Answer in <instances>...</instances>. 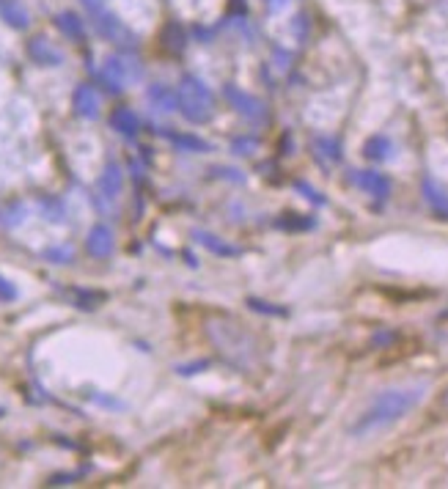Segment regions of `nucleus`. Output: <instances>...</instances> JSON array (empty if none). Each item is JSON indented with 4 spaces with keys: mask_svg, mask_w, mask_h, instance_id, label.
<instances>
[{
    "mask_svg": "<svg viewBox=\"0 0 448 489\" xmlns=\"http://www.w3.org/2000/svg\"><path fill=\"white\" fill-rule=\"evenodd\" d=\"M176 100H179V107H182V116L193 124H206L215 113V100H212L209 85L201 82L198 77H193V75L182 77Z\"/></svg>",
    "mask_w": 448,
    "mask_h": 489,
    "instance_id": "1",
    "label": "nucleus"
},
{
    "mask_svg": "<svg viewBox=\"0 0 448 489\" xmlns=\"http://www.w3.org/2000/svg\"><path fill=\"white\" fill-rule=\"evenodd\" d=\"M102 82L107 85L110 94H119L127 85L141 80V63L129 55H110L107 61L102 63V72H100Z\"/></svg>",
    "mask_w": 448,
    "mask_h": 489,
    "instance_id": "2",
    "label": "nucleus"
},
{
    "mask_svg": "<svg viewBox=\"0 0 448 489\" xmlns=\"http://www.w3.org/2000/svg\"><path fill=\"white\" fill-rule=\"evenodd\" d=\"M94 28H97V33L100 36H105L107 41H113V44H119V47H135V33L124 25V20H119L113 11H102V9H97L94 11Z\"/></svg>",
    "mask_w": 448,
    "mask_h": 489,
    "instance_id": "3",
    "label": "nucleus"
},
{
    "mask_svg": "<svg viewBox=\"0 0 448 489\" xmlns=\"http://www.w3.org/2000/svg\"><path fill=\"white\" fill-rule=\"evenodd\" d=\"M113 247H116V237H113V231H110L107 225L97 223L91 231H88V237H85V250H88L94 259H107V256L113 253Z\"/></svg>",
    "mask_w": 448,
    "mask_h": 489,
    "instance_id": "4",
    "label": "nucleus"
},
{
    "mask_svg": "<svg viewBox=\"0 0 448 489\" xmlns=\"http://www.w3.org/2000/svg\"><path fill=\"white\" fill-rule=\"evenodd\" d=\"M28 55L39 66H61L63 63V53L53 41L44 39V36H36V39L28 41Z\"/></svg>",
    "mask_w": 448,
    "mask_h": 489,
    "instance_id": "5",
    "label": "nucleus"
},
{
    "mask_svg": "<svg viewBox=\"0 0 448 489\" xmlns=\"http://www.w3.org/2000/svg\"><path fill=\"white\" fill-rule=\"evenodd\" d=\"M72 104H75V113L82 116V119H97L100 116V94H97L94 85H78Z\"/></svg>",
    "mask_w": 448,
    "mask_h": 489,
    "instance_id": "6",
    "label": "nucleus"
},
{
    "mask_svg": "<svg viewBox=\"0 0 448 489\" xmlns=\"http://www.w3.org/2000/svg\"><path fill=\"white\" fill-rule=\"evenodd\" d=\"M0 17L14 31H28L31 28V11L20 0H0Z\"/></svg>",
    "mask_w": 448,
    "mask_h": 489,
    "instance_id": "7",
    "label": "nucleus"
},
{
    "mask_svg": "<svg viewBox=\"0 0 448 489\" xmlns=\"http://www.w3.org/2000/svg\"><path fill=\"white\" fill-rule=\"evenodd\" d=\"M110 127H113L119 135H124V138H135V135L141 132V119H138L135 110H129V107H116V110L110 113Z\"/></svg>",
    "mask_w": 448,
    "mask_h": 489,
    "instance_id": "8",
    "label": "nucleus"
},
{
    "mask_svg": "<svg viewBox=\"0 0 448 489\" xmlns=\"http://www.w3.org/2000/svg\"><path fill=\"white\" fill-rule=\"evenodd\" d=\"M146 100L151 102V107H154V110H160V113H174V110L179 107L176 91H171L168 85H160V82L149 85V91H146Z\"/></svg>",
    "mask_w": 448,
    "mask_h": 489,
    "instance_id": "9",
    "label": "nucleus"
},
{
    "mask_svg": "<svg viewBox=\"0 0 448 489\" xmlns=\"http://www.w3.org/2000/svg\"><path fill=\"white\" fill-rule=\"evenodd\" d=\"M122 168L116 163H107L102 171V176H100V193H102L107 201H116L119 198V193H122Z\"/></svg>",
    "mask_w": 448,
    "mask_h": 489,
    "instance_id": "10",
    "label": "nucleus"
},
{
    "mask_svg": "<svg viewBox=\"0 0 448 489\" xmlns=\"http://www.w3.org/2000/svg\"><path fill=\"white\" fill-rule=\"evenodd\" d=\"M55 28L61 31L66 39L72 41L85 39V25H82L80 14H75V11H58L55 14Z\"/></svg>",
    "mask_w": 448,
    "mask_h": 489,
    "instance_id": "11",
    "label": "nucleus"
},
{
    "mask_svg": "<svg viewBox=\"0 0 448 489\" xmlns=\"http://www.w3.org/2000/svg\"><path fill=\"white\" fill-rule=\"evenodd\" d=\"M225 100L234 104L240 113H245L247 119H256V113H259V102H253L247 94H242L240 88H234V85H225Z\"/></svg>",
    "mask_w": 448,
    "mask_h": 489,
    "instance_id": "12",
    "label": "nucleus"
},
{
    "mask_svg": "<svg viewBox=\"0 0 448 489\" xmlns=\"http://www.w3.org/2000/svg\"><path fill=\"white\" fill-rule=\"evenodd\" d=\"M168 141L174 143L179 151H196V154H204V151H209V143L201 141L198 135H187V132H168Z\"/></svg>",
    "mask_w": 448,
    "mask_h": 489,
    "instance_id": "13",
    "label": "nucleus"
},
{
    "mask_svg": "<svg viewBox=\"0 0 448 489\" xmlns=\"http://www.w3.org/2000/svg\"><path fill=\"white\" fill-rule=\"evenodd\" d=\"M193 237L204 244L206 250H212V253H218V256H234V253H237V247L223 244L220 242V237H215V234H209V231H196Z\"/></svg>",
    "mask_w": 448,
    "mask_h": 489,
    "instance_id": "14",
    "label": "nucleus"
},
{
    "mask_svg": "<svg viewBox=\"0 0 448 489\" xmlns=\"http://www.w3.org/2000/svg\"><path fill=\"white\" fill-rule=\"evenodd\" d=\"M184 41H187V33H184L182 25H176V22H171L168 28H165V44L174 50V53H179L184 47Z\"/></svg>",
    "mask_w": 448,
    "mask_h": 489,
    "instance_id": "15",
    "label": "nucleus"
},
{
    "mask_svg": "<svg viewBox=\"0 0 448 489\" xmlns=\"http://www.w3.org/2000/svg\"><path fill=\"white\" fill-rule=\"evenodd\" d=\"M44 256H47L50 262H55V264H66V262H72L75 250H72V247H50V250H44Z\"/></svg>",
    "mask_w": 448,
    "mask_h": 489,
    "instance_id": "16",
    "label": "nucleus"
},
{
    "mask_svg": "<svg viewBox=\"0 0 448 489\" xmlns=\"http://www.w3.org/2000/svg\"><path fill=\"white\" fill-rule=\"evenodd\" d=\"M231 149H234L237 154H250V151L256 149V143H253V141H247V138H237V141L231 143Z\"/></svg>",
    "mask_w": 448,
    "mask_h": 489,
    "instance_id": "17",
    "label": "nucleus"
},
{
    "mask_svg": "<svg viewBox=\"0 0 448 489\" xmlns=\"http://www.w3.org/2000/svg\"><path fill=\"white\" fill-rule=\"evenodd\" d=\"M14 297H17V289L0 275V300H14Z\"/></svg>",
    "mask_w": 448,
    "mask_h": 489,
    "instance_id": "18",
    "label": "nucleus"
},
{
    "mask_svg": "<svg viewBox=\"0 0 448 489\" xmlns=\"http://www.w3.org/2000/svg\"><path fill=\"white\" fill-rule=\"evenodd\" d=\"M20 215H25V206H17V209H11V212H9V220H6V225H20L22 223Z\"/></svg>",
    "mask_w": 448,
    "mask_h": 489,
    "instance_id": "19",
    "label": "nucleus"
},
{
    "mask_svg": "<svg viewBox=\"0 0 448 489\" xmlns=\"http://www.w3.org/2000/svg\"><path fill=\"white\" fill-rule=\"evenodd\" d=\"M50 484H75V475H53Z\"/></svg>",
    "mask_w": 448,
    "mask_h": 489,
    "instance_id": "20",
    "label": "nucleus"
},
{
    "mask_svg": "<svg viewBox=\"0 0 448 489\" xmlns=\"http://www.w3.org/2000/svg\"><path fill=\"white\" fill-rule=\"evenodd\" d=\"M105 0H82V6H88L91 11H97V9H102Z\"/></svg>",
    "mask_w": 448,
    "mask_h": 489,
    "instance_id": "21",
    "label": "nucleus"
}]
</instances>
